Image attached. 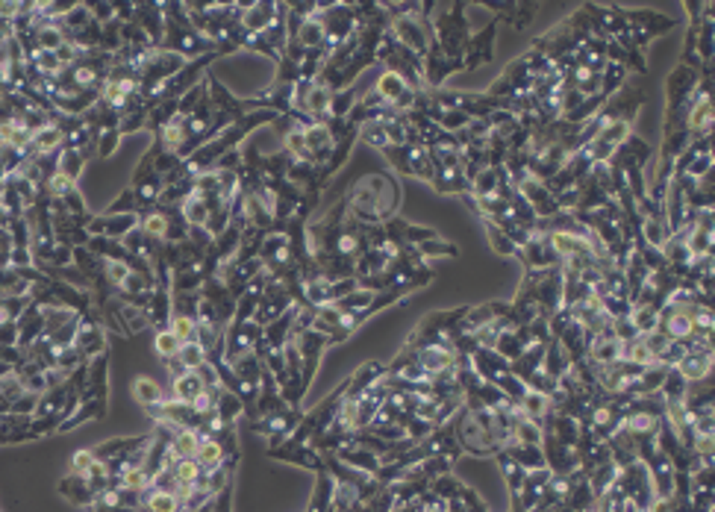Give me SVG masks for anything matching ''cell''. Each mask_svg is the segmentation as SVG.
<instances>
[{
  "label": "cell",
  "mask_w": 715,
  "mask_h": 512,
  "mask_svg": "<svg viewBox=\"0 0 715 512\" xmlns=\"http://www.w3.org/2000/svg\"><path fill=\"white\" fill-rule=\"evenodd\" d=\"M498 24L501 18L489 21L486 27L480 33H471V39H468L465 44V54H462V68H480V65H489L491 59H495V33H498Z\"/></svg>",
  "instance_id": "cell-1"
},
{
  "label": "cell",
  "mask_w": 715,
  "mask_h": 512,
  "mask_svg": "<svg viewBox=\"0 0 715 512\" xmlns=\"http://www.w3.org/2000/svg\"><path fill=\"white\" fill-rule=\"evenodd\" d=\"M456 71H465L462 59H448L439 47H430L427 56H424V86H430L427 91L441 89V83H445L451 74H456Z\"/></svg>",
  "instance_id": "cell-2"
},
{
  "label": "cell",
  "mask_w": 715,
  "mask_h": 512,
  "mask_svg": "<svg viewBox=\"0 0 715 512\" xmlns=\"http://www.w3.org/2000/svg\"><path fill=\"white\" fill-rule=\"evenodd\" d=\"M519 194L530 204V209L536 212V218H551V215L559 212L556 198L551 194V189L541 183V180H536V177H527V180L519 186Z\"/></svg>",
  "instance_id": "cell-3"
},
{
  "label": "cell",
  "mask_w": 715,
  "mask_h": 512,
  "mask_svg": "<svg viewBox=\"0 0 715 512\" xmlns=\"http://www.w3.org/2000/svg\"><path fill=\"white\" fill-rule=\"evenodd\" d=\"M277 18V4H244L239 24L244 36H262Z\"/></svg>",
  "instance_id": "cell-4"
},
{
  "label": "cell",
  "mask_w": 715,
  "mask_h": 512,
  "mask_svg": "<svg viewBox=\"0 0 715 512\" xmlns=\"http://www.w3.org/2000/svg\"><path fill=\"white\" fill-rule=\"evenodd\" d=\"M639 241H642L645 248H656L662 251V245L671 239V227H669V218L662 215H651V218H642V224H639Z\"/></svg>",
  "instance_id": "cell-5"
},
{
  "label": "cell",
  "mask_w": 715,
  "mask_h": 512,
  "mask_svg": "<svg viewBox=\"0 0 715 512\" xmlns=\"http://www.w3.org/2000/svg\"><path fill=\"white\" fill-rule=\"evenodd\" d=\"M74 348L80 351V356H83V359L104 356V351H106V336H104V330L97 327V324L83 321V324H80L77 338H74Z\"/></svg>",
  "instance_id": "cell-6"
},
{
  "label": "cell",
  "mask_w": 715,
  "mask_h": 512,
  "mask_svg": "<svg viewBox=\"0 0 715 512\" xmlns=\"http://www.w3.org/2000/svg\"><path fill=\"white\" fill-rule=\"evenodd\" d=\"M674 371L692 386V383H701V380H709L712 377V353H686L677 365Z\"/></svg>",
  "instance_id": "cell-7"
},
{
  "label": "cell",
  "mask_w": 715,
  "mask_h": 512,
  "mask_svg": "<svg viewBox=\"0 0 715 512\" xmlns=\"http://www.w3.org/2000/svg\"><path fill=\"white\" fill-rule=\"evenodd\" d=\"M171 388H174V401H183V403H191L201 392H206V386L197 371H186V374L174 377L171 380Z\"/></svg>",
  "instance_id": "cell-8"
},
{
  "label": "cell",
  "mask_w": 715,
  "mask_h": 512,
  "mask_svg": "<svg viewBox=\"0 0 715 512\" xmlns=\"http://www.w3.org/2000/svg\"><path fill=\"white\" fill-rule=\"evenodd\" d=\"M133 398H136L144 409H154V406H159V403L165 401V392H162V386H159L156 380H151V377H136V380H133Z\"/></svg>",
  "instance_id": "cell-9"
},
{
  "label": "cell",
  "mask_w": 715,
  "mask_h": 512,
  "mask_svg": "<svg viewBox=\"0 0 715 512\" xmlns=\"http://www.w3.org/2000/svg\"><path fill=\"white\" fill-rule=\"evenodd\" d=\"M371 89L383 97V104H386V106H391V104L398 101V97H401L404 91H409V86H406L398 74H394V71H380V77H377V83H374Z\"/></svg>",
  "instance_id": "cell-10"
},
{
  "label": "cell",
  "mask_w": 715,
  "mask_h": 512,
  "mask_svg": "<svg viewBox=\"0 0 715 512\" xmlns=\"http://www.w3.org/2000/svg\"><path fill=\"white\" fill-rule=\"evenodd\" d=\"M633 136V121H627V118H615V121H606V124L601 127V133L595 136V139H601V141H606L609 148H615L619 151L621 144L627 141Z\"/></svg>",
  "instance_id": "cell-11"
},
{
  "label": "cell",
  "mask_w": 715,
  "mask_h": 512,
  "mask_svg": "<svg viewBox=\"0 0 715 512\" xmlns=\"http://www.w3.org/2000/svg\"><path fill=\"white\" fill-rule=\"evenodd\" d=\"M627 86V68L619 65V62H606L601 68V94L604 97H612L619 89Z\"/></svg>",
  "instance_id": "cell-12"
},
{
  "label": "cell",
  "mask_w": 715,
  "mask_h": 512,
  "mask_svg": "<svg viewBox=\"0 0 715 512\" xmlns=\"http://www.w3.org/2000/svg\"><path fill=\"white\" fill-rule=\"evenodd\" d=\"M356 139H362L368 148H374L377 154H383V151H389L391 144H389V136H386V127L380 124L377 118H371V121H365V124H359V133H356Z\"/></svg>",
  "instance_id": "cell-13"
},
{
  "label": "cell",
  "mask_w": 715,
  "mask_h": 512,
  "mask_svg": "<svg viewBox=\"0 0 715 512\" xmlns=\"http://www.w3.org/2000/svg\"><path fill=\"white\" fill-rule=\"evenodd\" d=\"M197 445H201V436H197V430H177L174 438H171V456L174 459H186V456H194L197 453Z\"/></svg>",
  "instance_id": "cell-14"
},
{
  "label": "cell",
  "mask_w": 715,
  "mask_h": 512,
  "mask_svg": "<svg viewBox=\"0 0 715 512\" xmlns=\"http://www.w3.org/2000/svg\"><path fill=\"white\" fill-rule=\"evenodd\" d=\"M483 224H486V236H489V245H491V251L495 254H501V256H519V245L498 227V224H491V221H486L483 218Z\"/></svg>",
  "instance_id": "cell-15"
},
{
  "label": "cell",
  "mask_w": 715,
  "mask_h": 512,
  "mask_svg": "<svg viewBox=\"0 0 715 512\" xmlns=\"http://www.w3.org/2000/svg\"><path fill=\"white\" fill-rule=\"evenodd\" d=\"M83 168H86V156H83L80 151L62 148V154H59V162H56V171H59V174H65L68 180H74V183H77V180H80V174H83Z\"/></svg>",
  "instance_id": "cell-16"
},
{
  "label": "cell",
  "mask_w": 715,
  "mask_h": 512,
  "mask_svg": "<svg viewBox=\"0 0 715 512\" xmlns=\"http://www.w3.org/2000/svg\"><path fill=\"white\" fill-rule=\"evenodd\" d=\"M171 471H174V477H177V483H180V486H194V483H201V477H204L201 462H197L194 456L174 459V466H171Z\"/></svg>",
  "instance_id": "cell-17"
},
{
  "label": "cell",
  "mask_w": 715,
  "mask_h": 512,
  "mask_svg": "<svg viewBox=\"0 0 715 512\" xmlns=\"http://www.w3.org/2000/svg\"><path fill=\"white\" fill-rule=\"evenodd\" d=\"M630 321H633V327H636L639 336H648V333H654L659 327V309H654V306H633L630 309Z\"/></svg>",
  "instance_id": "cell-18"
},
{
  "label": "cell",
  "mask_w": 715,
  "mask_h": 512,
  "mask_svg": "<svg viewBox=\"0 0 715 512\" xmlns=\"http://www.w3.org/2000/svg\"><path fill=\"white\" fill-rule=\"evenodd\" d=\"M144 509L147 512H180V498L171 492H144Z\"/></svg>",
  "instance_id": "cell-19"
},
{
  "label": "cell",
  "mask_w": 715,
  "mask_h": 512,
  "mask_svg": "<svg viewBox=\"0 0 715 512\" xmlns=\"http://www.w3.org/2000/svg\"><path fill=\"white\" fill-rule=\"evenodd\" d=\"M180 348H183V341L171 333L168 327L165 330H156V338H154V351H156V356L159 359H174L177 353H180Z\"/></svg>",
  "instance_id": "cell-20"
},
{
  "label": "cell",
  "mask_w": 715,
  "mask_h": 512,
  "mask_svg": "<svg viewBox=\"0 0 715 512\" xmlns=\"http://www.w3.org/2000/svg\"><path fill=\"white\" fill-rule=\"evenodd\" d=\"M168 330L174 333L183 345H189V341H194L197 318H189V315H171V318H168Z\"/></svg>",
  "instance_id": "cell-21"
},
{
  "label": "cell",
  "mask_w": 715,
  "mask_h": 512,
  "mask_svg": "<svg viewBox=\"0 0 715 512\" xmlns=\"http://www.w3.org/2000/svg\"><path fill=\"white\" fill-rule=\"evenodd\" d=\"M177 359H180V365H183L186 371H197V368H201V365L206 362V351L197 345V341H189V345L180 348Z\"/></svg>",
  "instance_id": "cell-22"
},
{
  "label": "cell",
  "mask_w": 715,
  "mask_h": 512,
  "mask_svg": "<svg viewBox=\"0 0 715 512\" xmlns=\"http://www.w3.org/2000/svg\"><path fill=\"white\" fill-rule=\"evenodd\" d=\"M415 251L421 254V256H459V248L448 245V241H441L439 236L430 239V241H421V245H415Z\"/></svg>",
  "instance_id": "cell-23"
},
{
  "label": "cell",
  "mask_w": 715,
  "mask_h": 512,
  "mask_svg": "<svg viewBox=\"0 0 715 512\" xmlns=\"http://www.w3.org/2000/svg\"><path fill=\"white\" fill-rule=\"evenodd\" d=\"M91 466H94V451H77V453L71 456V474L86 477Z\"/></svg>",
  "instance_id": "cell-24"
}]
</instances>
